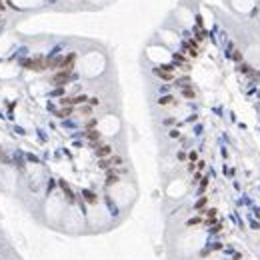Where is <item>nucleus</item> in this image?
<instances>
[{"mask_svg":"<svg viewBox=\"0 0 260 260\" xmlns=\"http://www.w3.org/2000/svg\"><path fill=\"white\" fill-rule=\"evenodd\" d=\"M182 96L186 98V100H194V98H196V92H194L190 86H186V88H182Z\"/></svg>","mask_w":260,"mask_h":260,"instance_id":"nucleus-11","label":"nucleus"},{"mask_svg":"<svg viewBox=\"0 0 260 260\" xmlns=\"http://www.w3.org/2000/svg\"><path fill=\"white\" fill-rule=\"evenodd\" d=\"M154 74L160 78V80H164V82L174 80V72H170V70H164L162 66H156V68H154Z\"/></svg>","mask_w":260,"mask_h":260,"instance_id":"nucleus-3","label":"nucleus"},{"mask_svg":"<svg viewBox=\"0 0 260 260\" xmlns=\"http://www.w3.org/2000/svg\"><path fill=\"white\" fill-rule=\"evenodd\" d=\"M86 138L90 140V144L94 146V148H98V146H100V144H98V140H100V134H98L96 130H88V132H86Z\"/></svg>","mask_w":260,"mask_h":260,"instance_id":"nucleus-7","label":"nucleus"},{"mask_svg":"<svg viewBox=\"0 0 260 260\" xmlns=\"http://www.w3.org/2000/svg\"><path fill=\"white\" fill-rule=\"evenodd\" d=\"M98 168H102V170H112V168H114V166H112V158H100Z\"/></svg>","mask_w":260,"mask_h":260,"instance_id":"nucleus-9","label":"nucleus"},{"mask_svg":"<svg viewBox=\"0 0 260 260\" xmlns=\"http://www.w3.org/2000/svg\"><path fill=\"white\" fill-rule=\"evenodd\" d=\"M80 112H82L84 116H88V114L92 112V106H84V108H80Z\"/></svg>","mask_w":260,"mask_h":260,"instance_id":"nucleus-14","label":"nucleus"},{"mask_svg":"<svg viewBox=\"0 0 260 260\" xmlns=\"http://www.w3.org/2000/svg\"><path fill=\"white\" fill-rule=\"evenodd\" d=\"M94 152H96L98 158H108L112 154V146L110 144H100L98 148H94Z\"/></svg>","mask_w":260,"mask_h":260,"instance_id":"nucleus-4","label":"nucleus"},{"mask_svg":"<svg viewBox=\"0 0 260 260\" xmlns=\"http://www.w3.org/2000/svg\"><path fill=\"white\" fill-rule=\"evenodd\" d=\"M170 136H172V138H178V136H180L178 130H170Z\"/></svg>","mask_w":260,"mask_h":260,"instance_id":"nucleus-16","label":"nucleus"},{"mask_svg":"<svg viewBox=\"0 0 260 260\" xmlns=\"http://www.w3.org/2000/svg\"><path fill=\"white\" fill-rule=\"evenodd\" d=\"M22 64H24V68H28V70H36V72H42V70H46V68H48V62H46L42 56L28 58V60H24Z\"/></svg>","mask_w":260,"mask_h":260,"instance_id":"nucleus-1","label":"nucleus"},{"mask_svg":"<svg viewBox=\"0 0 260 260\" xmlns=\"http://www.w3.org/2000/svg\"><path fill=\"white\" fill-rule=\"evenodd\" d=\"M158 104H160V106H170V104H176V102H174V96H172V94H166V96L158 98Z\"/></svg>","mask_w":260,"mask_h":260,"instance_id":"nucleus-10","label":"nucleus"},{"mask_svg":"<svg viewBox=\"0 0 260 260\" xmlns=\"http://www.w3.org/2000/svg\"><path fill=\"white\" fill-rule=\"evenodd\" d=\"M184 46H186V50H188V54H190V56L192 58H196L198 54H200V48H198V44L194 42V40H188L186 44H184Z\"/></svg>","mask_w":260,"mask_h":260,"instance_id":"nucleus-5","label":"nucleus"},{"mask_svg":"<svg viewBox=\"0 0 260 260\" xmlns=\"http://www.w3.org/2000/svg\"><path fill=\"white\" fill-rule=\"evenodd\" d=\"M56 114L60 116V118H66V116H70V114H72V106H64L62 110H58Z\"/></svg>","mask_w":260,"mask_h":260,"instance_id":"nucleus-12","label":"nucleus"},{"mask_svg":"<svg viewBox=\"0 0 260 260\" xmlns=\"http://www.w3.org/2000/svg\"><path fill=\"white\" fill-rule=\"evenodd\" d=\"M206 202H208V198H206V196H204V198H200V200L196 202V208H198V210H202V208L206 206Z\"/></svg>","mask_w":260,"mask_h":260,"instance_id":"nucleus-13","label":"nucleus"},{"mask_svg":"<svg viewBox=\"0 0 260 260\" xmlns=\"http://www.w3.org/2000/svg\"><path fill=\"white\" fill-rule=\"evenodd\" d=\"M194 224H200V218H192V220H188V226H194Z\"/></svg>","mask_w":260,"mask_h":260,"instance_id":"nucleus-15","label":"nucleus"},{"mask_svg":"<svg viewBox=\"0 0 260 260\" xmlns=\"http://www.w3.org/2000/svg\"><path fill=\"white\" fill-rule=\"evenodd\" d=\"M120 180V176H118V172H116V168L108 170V176H106V186H112V184H116Z\"/></svg>","mask_w":260,"mask_h":260,"instance_id":"nucleus-6","label":"nucleus"},{"mask_svg":"<svg viewBox=\"0 0 260 260\" xmlns=\"http://www.w3.org/2000/svg\"><path fill=\"white\" fill-rule=\"evenodd\" d=\"M72 78V72H68V70H58L56 74L52 76V84H58V86H64L68 80Z\"/></svg>","mask_w":260,"mask_h":260,"instance_id":"nucleus-2","label":"nucleus"},{"mask_svg":"<svg viewBox=\"0 0 260 260\" xmlns=\"http://www.w3.org/2000/svg\"><path fill=\"white\" fill-rule=\"evenodd\" d=\"M82 196H84V200H86L88 204H96V202H98V196L92 192V190H84V192H82Z\"/></svg>","mask_w":260,"mask_h":260,"instance_id":"nucleus-8","label":"nucleus"}]
</instances>
